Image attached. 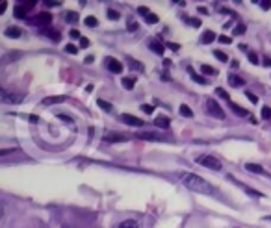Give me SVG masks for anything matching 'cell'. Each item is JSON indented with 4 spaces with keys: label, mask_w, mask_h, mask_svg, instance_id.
<instances>
[{
    "label": "cell",
    "mask_w": 271,
    "mask_h": 228,
    "mask_svg": "<svg viewBox=\"0 0 271 228\" xmlns=\"http://www.w3.org/2000/svg\"><path fill=\"white\" fill-rule=\"evenodd\" d=\"M138 137H141V139H145V141H160V139H164L162 136H158V134H153V132L138 134Z\"/></svg>",
    "instance_id": "14"
},
{
    "label": "cell",
    "mask_w": 271,
    "mask_h": 228,
    "mask_svg": "<svg viewBox=\"0 0 271 228\" xmlns=\"http://www.w3.org/2000/svg\"><path fill=\"white\" fill-rule=\"evenodd\" d=\"M6 4H8V2H2V4H0V13H4L6 11Z\"/></svg>",
    "instance_id": "54"
},
{
    "label": "cell",
    "mask_w": 271,
    "mask_h": 228,
    "mask_svg": "<svg viewBox=\"0 0 271 228\" xmlns=\"http://www.w3.org/2000/svg\"><path fill=\"white\" fill-rule=\"evenodd\" d=\"M180 113H182L184 117H193V112H191V110H189V106H186V104H182V106H180Z\"/></svg>",
    "instance_id": "27"
},
{
    "label": "cell",
    "mask_w": 271,
    "mask_h": 228,
    "mask_svg": "<svg viewBox=\"0 0 271 228\" xmlns=\"http://www.w3.org/2000/svg\"><path fill=\"white\" fill-rule=\"evenodd\" d=\"M108 17H110V19H113V20H117L119 19V13L115 10H108Z\"/></svg>",
    "instance_id": "41"
},
{
    "label": "cell",
    "mask_w": 271,
    "mask_h": 228,
    "mask_svg": "<svg viewBox=\"0 0 271 228\" xmlns=\"http://www.w3.org/2000/svg\"><path fill=\"white\" fill-rule=\"evenodd\" d=\"M60 119H63V121H67V122H72V119L71 117H67V115H58Z\"/></svg>",
    "instance_id": "50"
},
{
    "label": "cell",
    "mask_w": 271,
    "mask_h": 228,
    "mask_svg": "<svg viewBox=\"0 0 271 228\" xmlns=\"http://www.w3.org/2000/svg\"><path fill=\"white\" fill-rule=\"evenodd\" d=\"M230 65H232V69H238L240 63H238V60H234V61H230Z\"/></svg>",
    "instance_id": "51"
},
{
    "label": "cell",
    "mask_w": 271,
    "mask_h": 228,
    "mask_svg": "<svg viewBox=\"0 0 271 228\" xmlns=\"http://www.w3.org/2000/svg\"><path fill=\"white\" fill-rule=\"evenodd\" d=\"M93 60H95V58H93V56H87V58H86V63H91Z\"/></svg>",
    "instance_id": "55"
},
{
    "label": "cell",
    "mask_w": 271,
    "mask_h": 228,
    "mask_svg": "<svg viewBox=\"0 0 271 228\" xmlns=\"http://www.w3.org/2000/svg\"><path fill=\"white\" fill-rule=\"evenodd\" d=\"M41 34H43V36H46V37H51L52 41H60V39H62V36H60L56 30H51V28H43Z\"/></svg>",
    "instance_id": "17"
},
{
    "label": "cell",
    "mask_w": 271,
    "mask_h": 228,
    "mask_svg": "<svg viewBox=\"0 0 271 228\" xmlns=\"http://www.w3.org/2000/svg\"><path fill=\"white\" fill-rule=\"evenodd\" d=\"M206 113L215 117V119H225V112L215 98H206Z\"/></svg>",
    "instance_id": "3"
},
{
    "label": "cell",
    "mask_w": 271,
    "mask_h": 228,
    "mask_svg": "<svg viewBox=\"0 0 271 228\" xmlns=\"http://www.w3.org/2000/svg\"><path fill=\"white\" fill-rule=\"evenodd\" d=\"M141 110H143L145 113H149V115H151V113L154 112V106H151V104H143V106H141Z\"/></svg>",
    "instance_id": "40"
},
{
    "label": "cell",
    "mask_w": 271,
    "mask_h": 228,
    "mask_svg": "<svg viewBox=\"0 0 271 228\" xmlns=\"http://www.w3.org/2000/svg\"><path fill=\"white\" fill-rule=\"evenodd\" d=\"M22 34V30L19 26H10V28H6V36L11 37V39H19Z\"/></svg>",
    "instance_id": "11"
},
{
    "label": "cell",
    "mask_w": 271,
    "mask_h": 228,
    "mask_svg": "<svg viewBox=\"0 0 271 228\" xmlns=\"http://www.w3.org/2000/svg\"><path fill=\"white\" fill-rule=\"evenodd\" d=\"M243 32H245V24H238L234 28V36H241Z\"/></svg>",
    "instance_id": "36"
},
{
    "label": "cell",
    "mask_w": 271,
    "mask_h": 228,
    "mask_svg": "<svg viewBox=\"0 0 271 228\" xmlns=\"http://www.w3.org/2000/svg\"><path fill=\"white\" fill-rule=\"evenodd\" d=\"M169 117H164V115H160V117H156V121H154V124H156V126L158 128H169Z\"/></svg>",
    "instance_id": "18"
},
{
    "label": "cell",
    "mask_w": 271,
    "mask_h": 228,
    "mask_svg": "<svg viewBox=\"0 0 271 228\" xmlns=\"http://www.w3.org/2000/svg\"><path fill=\"white\" fill-rule=\"evenodd\" d=\"M249 60L253 61V63H258V56H256L255 52H249Z\"/></svg>",
    "instance_id": "47"
},
{
    "label": "cell",
    "mask_w": 271,
    "mask_h": 228,
    "mask_svg": "<svg viewBox=\"0 0 271 228\" xmlns=\"http://www.w3.org/2000/svg\"><path fill=\"white\" fill-rule=\"evenodd\" d=\"M245 169H247L249 172H255V174H262V176H267V178L271 180V174H269V172H267L266 169L262 167V165H258V163H247Z\"/></svg>",
    "instance_id": "6"
},
{
    "label": "cell",
    "mask_w": 271,
    "mask_h": 228,
    "mask_svg": "<svg viewBox=\"0 0 271 228\" xmlns=\"http://www.w3.org/2000/svg\"><path fill=\"white\" fill-rule=\"evenodd\" d=\"M65 17H67V22H77L78 20V15L75 13V11H67Z\"/></svg>",
    "instance_id": "29"
},
{
    "label": "cell",
    "mask_w": 271,
    "mask_h": 228,
    "mask_svg": "<svg viewBox=\"0 0 271 228\" xmlns=\"http://www.w3.org/2000/svg\"><path fill=\"white\" fill-rule=\"evenodd\" d=\"M201 71L205 72V74H212V76L217 74V71H215L214 67H210V65H203V67H201Z\"/></svg>",
    "instance_id": "28"
},
{
    "label": "cell",
    "mask_w": 271,
    "mask_h": 228,
    "mask_svg": "<svg viewBox=\"0 0 271 228\" xmlns=\"http://www.w3.org/2000/svg\"><path fill=\"white\" fill-rule=\"evenodd\" d=\"M229 84L232 87H241L243 84H245V80L240 78V76H236V74H229Z\"/></svg>",
    "instance_id": "16"
},
{
    "label": "cell",
    "mask_w": 271,
    "mask_h": 228,
    "mask_svg": "<svg viewBox=\"0 0 271 228\" xmlns=\"http://www.w3.org/2000/svg\"><path fill=\"white\" fill-rule=\"evenodd\" d=\"M84 22H86L87 28H95V26L98 24V20L95 19V17H86V20H84Z\"/></svg>",
    "instance_id": "26"
},
{
    "label": "cell",
    "mask_w": 271,
    "mask_h": 228,
    "mask_svg": "<svg viewBox=\"0 0 271 228\" xmlns=\"http://www.w3.org/2000/svg\"><path fill=\"white\" fill-rule=\"evenodd\" d=\"M87 45H89V39H86V37H82V39H80V46H82V48H86Z\"/></svg>",
    "instance_id": "49"
},
{
    "label": "cell",
    "mask_w": 271,
    "mask_h": 228,
    "mask_svg": "<svg viewBox=\"0 0 271 228\" xmlns=\"http://www.w3.org/2000/svg\"><path fill=\"white\" fill-rule=\"evenodd\" d=\"M197 163H201V165L206 169H212V171H221V162L217 158L210 156V154H201V156L197 158Z\"/></svg>",
    "instance_id": "2"
},
{
    "label": "cell",
    "mask_w": 271,
    "mask_h": 228,
    "mask_svg": "<svg viewBox=\"0 0 271 228\" xmlns=\"http://www.w3.org/2000/svg\"><path fill=\"white\" fill-rule=\"evenodd\" d=\"M262 117L264 119H271V108H262Z\"/></svg>",
    "instance_id": "39"
},
{
    "label": "cell",
    "mask_w": 271,
    "mask_h": 228,
    "mask_svg": "<svg viewBox=\"0 0 271 228\" xmlns=\"http://www.w3.org/2000/svg\"><path fill=\"white\" fill-rule=\"evenodd\" d=\"M215 95L219 96V98H223V100L230 102V96H229V93H227L225 89H223V87H217V89H215Z\"/></svg>",
    "instance_id": "23"
},
{
    "label": "cell",
    "mask_w": 271,
    "mask_h": 228,
    "mask_svg": "<svg viewBox=\"0 0 271 228\" xmlns=\"http://www.w3.org/2000/svg\"><path fill=\"white\" fill-rule=\"evenodd\" d=\"M134 86H136V78H134V76H125L123 78L125 89H134Z\"/></svg>",
    "instance_id": "19"
},
{
    "label": "cell",
    "mask_w": 271,
    "mask_h": 228,
    "mask_svg": "<svg viewBox=\"0 0 271 228\" xmlns=\"http://www.w3.org/2000/svg\"><path fill=\"white\" fill-rule=\"evenodd\" d=\"M165 46H167V48H171V50H179V48H180V46L177 45V43H167Z\"/></svg>",
    "instance_id": "48"
},
{
    "label": "cell",
    "mask_w": 271,
    "mask_h": 228,
    "mask_svg": "<svg viewBox=\"0 0 271 228\" xmlns=\"http://www.w3.org/2000/svg\"><path fill=\"white\" fill-rule=\"evenodd\" d=\"M104 63H106L108 71L113 72V74H119V72L123 71V63H121L119 60H115V58H106Z\"/></svg>",
    "instance_id": "5"
},
{
    "label": "cell",
    "mask_w": 271,
    "mask_h": 228,
    "mask_svg": "<svg viewBox=\"0 0 271 228\" xmlns=\"http://www.w3.org/2000/svg\"><path fill=\"white\" fill-rule=\"evenodd\" d=\"M117 228H139V224L134 221V219H127V221H123V223L119 224Z\"/></svg>",
    "instance_id": "20"
},
{
    "label": "cell",
    "mask_w": 271,
    "mask_h": 228,
    "mask_svg": "<svg viewBox=\"0 0 271 228\" xmlns=\"http://www.w3.org/2000/svg\"><path fill=\"white\" fill-rule=\"evenodd\" d=\"M145 20H147L149 24H156V22H158V15H154V13H151V15H149Z\"/></svg>",
    "instance_id": "38"
},
{
    "label": "cell",
    "mask_w": 271,
    "mask_h": 228,
    "mask_svg": "<svg viewBox=\"0 0 271 228\" xmlns=\"http://www.w3.org/2000/svg\"><path fill=\"white\" fill-rule=\"evenodd\" d=\"M128 61H130V67H132V69H138V71H143V65H141L139 61H136V60H128Z\"/></svg>",
    "instance_id": "34"
},
{
    "label": "cell",
    "mask_w": 271,
    "mask_h": 228,
    "mask_svg": "<svg viewBox=\"0 0 271 228\" xmlns=\"http://www.w3.org/2000/svg\"><path fill=\"white\" fill-rule=\"evenodd\" d=\"M149 46L153 48L154 54H160V56H164L165 45H164V43H160L158 39H151V41H149Z\"/></svg>",
    "instance_id": "8"
},
{
    "label": "cell",
    "mask_w": 271,
    "mask_h": 228,
    "mask_svg": "<svg viewBox=\"0 0 271 228\" xmlns=\"http://www.w3.org/2000/svg\"><path fill=\"white\" fill-rule=\"evenodd\" d=\"M13 15H15L17 19H26V20H28V8H24L22 4H17L15 10H13Z\"/></svg>",
    "instance_id": "10"
},
{
    "label": "cell",
    "mask_w": 271,
    "mask_h": 228,
    "mask_svg": "<svg viewBox=\"0 0 271 228\" xmlns=\"http://www.w3.org/2000/svg\"><path fill=\"white\" fill-rule=\"evenodd\" d=\"M28 119H30L32 122H37V121H39V117H37V115H30Z\"/></svg>",
    "instance_id": "53"
},
{
    "label": "cell",
    "mask_w": 271,
    "mask_h": 228,
    "mask_svg": "<svg viewBox=\"0 0 271 228\" xmlns=\"http://www.w3.org/2000/svg\"><path fill=\"white\" fill-rule=\"evenodd\" d=\"M230 41H232V39H230L229 36H219V43H225V45H229Z\"/></svg>",
    "instance_id": "46"
},
{
    "label": "cell",
    "mask_w": 271,
    "mask_h": 228,
    "mask_svg": "<svg viewBox=\"0 0 271 228\" xmlns=\"http://www.w3.org/2000/svg\"><path fill=\"white\" fill-rule=\"evenodd\" d=\"M69 36H71L72 39H82V36H80V32L78 30H71L69 32Z\"/></svg>",
    "instance_id": "42"
},
{
    "label": "cell",
    "mask_w": 271,
    "mask_h": 228,
    "mask_svg": "<svg viewBox=\"0 0 271 228\" xmlns=\"http://www.w3.org/2000/svg\"><path fill=\"white\" fill-rule=\"evenodd\" d=\"M28 22H30L32 26H48L52 22V15L51 13H46V11H43V13H39V15L30 17Z\"/></svg>",
    "instance_id": "4"
},
{
    "label": "cell",
    "mask_w": 271,
    "mask_h": 228,
    "mask_svg": "<svg viewBox=\"0 0 271 228\" xmlns=\"http://www.w3.org/2000/svg\"><path fill=\"white\" fill-rule=\"evenodd\" d=\"M65 100V96H46V98H43L41 100V104L43 106H52V104H60V102H63Z\"/></svg>",
    "instance_id": "12"
},
{
    "label": "cell",
    "mask_w": 271,
    "mask_h": 228,
    "mask_svg": "<svg viewBox=\"0 0 271 228\" xmlns=\"http://www.w3.org/2000/svg\"><path fill=\"white\" fill-rule=\"evenodd\" d=\"M189 71H191V69H189ZM191 78H193L197 84H201V86H206V84H208V80H206V78H203V76H199V74H195L193 71H191Z\"/></svg>",
    "instance_id": "25"
},
{
    "label": "cell",
    "mask_w": 271,
    "mask_h": 228,
    "mask_svg": "<svg viewBox=\"0 0 271 228\" xmlns=\"http://www.w3.org/2000/svg\"><path fill=\"white\" fill-rule=\"evenodd\" d=\"M214 56L217 58L219 61H227V60H229V56H227L225 52H221V50H215V52H214Z\"/></svg>",
    "instance_id": "32"
},
{
    "label": "cell",
    "mask_w": 271,
    "mask_h": 228,
    "mask_svg": "<svg viewBox=\"0 0 271 228\" xmlns=\"http://www.w3.org/2000/svg\"><path fill=\"white\" fill-rule=\"evenodd\" d=\"M130 139V136H125V134H110V136L104 137V141L108 143H123V141H128Z\"/></svg>",
    "instance_id": "9"
},
{
    "label": "cell",
    "mask_w": 271,
    "mask_h": 228,
    "mask_svg": "<svg viewBox=\"0 0 271 228\" xmlns=\"http://www.w3.org/2000/svg\"><path fill=\"white\" fill-rule=\"evenodd\" d=\"M182 184H184L186 188L191 189L195 193H203V195H212L214 193V188H212V184H208L203 176L199 174H193V172H184L182 174Z\"/></svg>",
    "instance_id": "1"
},
{
    "label": "cell",
    "mask_w": 271,
    "mask_h": 228,
    "mask_svg": "<svg viewBox=\"0 0 271 228\" xmlns=\"http://www.w3.org/2000/svg\"><path fill=\"white\" fill-rule=\"evenodd\" d=\"M264 65H266V67H271V58H264Z\"/></svg>",
    "instance_id": "52"
},
{
    "label": "cell",
    "mask_w": 271,
    "mask_h": 228,
    "mask_svg": "<svg viewBox=\"0 0 271 228\" xmlns=\"http://www.w3.org/2000/svg\"><path fill=\"white\" fill-rule=\"evenodd\" d=\"M19 4H22V6H24V8L32 10V8H34V6H36L37 2H36V0H24V2H19Z\"/></svg>",
    "instance_id": "35"
},
{
    "label": "cell",
    "mask_w": 271,
    "mask_h": 228,
    "mask_svg": "<svg viewBox=\"0 0 271 228\" xmlns=\"http://www.w3.org/2000/svg\"><path fill=\"white\" fill-rule=\"evenodd\" d=\"M97 104H98V106H101V108H103L104 112H112V110H113L112 104H110V102H106V100H103V98H98Z\"/></svg>",
    "instance_id": "24"
},
{
    "label": "cell",
    "mask_w": 271,
    "mask_h": 228,
    "mask_svg": "<svg viewBox=\"0 0 271 228\" xmlns=\"http://www.w3.org/2000/svg\"><path fill=\"white\" fill-rule=\"evenodd\" d=\"M45 6L46 8H54V6H60V2H56V0H45Z\"/></svg>",
    "instance_id": "44"
},
{
    "label": "cell",
    "mask_w": 271,
    "mask_h": 228,
    "mask_svg": "<svg viewBox=\"0 0 271 228\" xmlns=\"http://www.w3.org/2000/svg\"><path fill=\"white\" fill-rule=\"evenodd\" d=\"M260 6H262V10H269V8H271V0H262Z\"/></svg>",
    "instance_id": "45"
},
{
    "label": "cell",
    "mask_w": 271,
    "mask_h": 228,
    "mask_svg": "<svg viewBox=\"0 0 271 228\" xmlns=\"http://www.w3.org/2000/svg\"><path fill=\"white\" fill-rule=\"evenodd\" d=\"M229 106H230V110H232V112L236 113V115H240V117H247V115H249V112H247V110H243V108H241V106L234 104V102H232V100L229 102Z\"/></svg>",
    "instance_id": "13"
},
{
    "label": "cell",
    "mask_w": 271,
    "mask_h": 228,
    "mask_svg": "<svg viewBox=\"0 0 271 228\" xmlns=\"http://www.w3.org/2000/svg\"><path fill=\"white\" fill-rule=\"evenodd\" d=\"M184 20H186V22H188V24L195 26V28H199V26H201V20H199V19H191V17H184Z\"/></svg>",
    "instance_id": "30"
},
{
    "label": "cell",
    "mask_w": 271,
    "mask_h": 228,
    "mask_svg": "<svg viewBox=\"0 0 271 228\" xmlns=\"http://www.w3.org/2000/svg\"><path fill=\"white\" fill-rule=\"evenodd\" d=\"M229 178H230V180H234V178H232V176H229ZM234 182H236V180H234ZM236 184H238V186H240V188L243 189V191H245V193H249L251 197H264V195H262L260 191H256V189L247 188V186H243V184H241V182H236Z\"/></svg>",
    "instance_id": "15"
},
{
    "label": "cell",
    "mask_w": 271,
    "mask_h": 228,
    "mask_svg": "<svg viewBox=\"0 0 271 228\" xmlns=\"http://www.w3.org/2000/svg\"><path fill=\"white\" fill-rule=\"evenodd\" d=\"M245 95H247V98H249V100L253 102V104H256V102H258V96H256L253 91H245Z\"/></svg>",
    "instance_id": "37"
},
{
    "label": "cell",
    "mask_w": 271,
    "mask_h": 228,
    "mask_svg": "<svg viewBox=\"0 0 271 228\" xmlns=\"http://www.w3.org/2000/svg\"><path fill=\"white\" fill-rule=\"evenodd\" d=\"M215 39V34L214 32H205V34H203V37H201V41H203V43H212V41Z\"/></svg>",
    "instance_id": "21"
},
{
    "label": "cell",
    "mask_w": 271,
    "mask_h": 228,
    "mask_svg": "<svg viewBox=\"0 0 271 228\" xmlns=\"http://www.w3.org/2000/svg\"><path fill=\"white\" fill-rule=\"evenodd\" d=\"M127 28H128L130 32L138 30V22H136L134 19H128V20H127Z\"/></svg>",
    "instance_id": "31"
},
{
    "label": "cell",
    "mask_w": 271,
    "mask_h": 228,
    "mask_svg": "<svg viewBox=\"0 0 271 228\" xmlns=\"http://www.w3.org/2000/svg\"><path fill=\"white\" fill-rule=\"evenodd\" d=\"M138 13H139V15H143L145 19H147V17L151 15V11H149V8H145V6H139V8H138Z\"/></svg>",
    "instance_id": "33"
},
{
    "label": "cell",
    "mask_w": 271,
    "mask_h": 228,
    "mask_svg": "<svg viewBox=\"0 0 271 228\" xmlns=\"http://www.w3.org/2000/svg\"><path fill=\"white\" fill-rule=\"evenodd\" d=\"M119 119H121L125 124H130V126H143V121H141V119H138V117H134V115H128V113H123Z\"/></svg>",
    "instance_id": "7"
},
{
    "label": "cell",
    "mask_w": 271,
    "mask_h": 228,
    "mask_svg": "<svg viewBox=\"0 0 271 228\" xmlns=\"http://www.w3.org/2000/svg\"><path fill=\"white\" fill-rule=\"evenodd\" d=\"M17 58H21V52H10L8 56L2 58V63H10L11 60H17Z\"/></svg>",
    "instance_id": "22"
},
{
    "label": "cell",
    "mask_w": 271,
    "mask_h": 228,
    "mask_svg": "<svg viewBox=\"0 0 271 228\" xmlns=\"http://www.w3.org/2000/svg\"><path fill=\"white\" fill-rule=\"evenodd\" d=\"M65 50L69 52V54H77L78 48H77V46H75V45H67V46H65Z\"/></svg>",
    "instance_id": "43"
}]
</instances>
